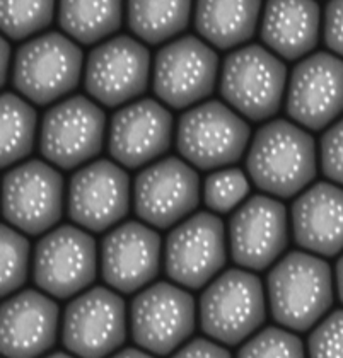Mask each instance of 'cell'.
<instances>
[{
    "mask_svg": "<svg viewBox=\"0 0 343 358\" xmlns=\"http://www.w3.org/2000/svg\"><path fill=\"white\" fill-rule=\"evenodd\" d=\"M292 236L298 246L316 256L343 251V186L316 182L292 205Z\"/></svg>",
    "mask_w": 343,
    "mask_h": 358,
    "instance_id": "cell-22",
    "label": "cell"
},
{
    "mask_svg": "<svg viewBox=\"0 0 343 358\" xmlns=\"http://www.w3.org/2000/svg\"><path fill=\"white\" fill-rule=\"evenodd\" d=\"M319 164L330 181L343 186V118L337 120L323 134L319 142Z\"/></svg>",
    "mask_w": 343,
    "mask_h": 358,
    "instance_id": "cell-33",
    "label": "cell"
},
{
    "mask_svg": "<svg viewBox=\"0 0 343 358\" xmlns=\"http://www.w3.org/2000/svg\"><path fill=\"white\" fill-rule=\"evenodd\" d=\"M321 10L316 0H268L261 17V40L286 60H299L318 46Z\"/></svg>",
    "mask_w": 343,
    "mask_h": 358,
    "instance_id": "cell-23",
    "label": "cell"
},
{
    "mask_svg": "<svg viewBox=\"0 0 343 358\" xmlns=\"http://www.w3.org/2000/svg\"><path fill=\"white\" fill-rule=\"evenodd\" d=\"M249 137L251 128L232 108L220 101H206L181 115L176 149L197 169H222L241 161Z\"/></svg>",
    "mask_w": 343,
    "mask_h": 358,
    "instance_id": "cell-3",
    "label": "cell"
},
{
    "mask_svg": "<svg viewBox=\"0 0 343 358\" xmlns=\"http://www.w3.org/2000/svg\"><path fill=\"white\" fill-rule=\"evenodd\" d=\"M7 58H10V46L6 40H2V84H6L7 80V69H9Z\"/></svg>",
    "mask_w": 343,
    "mask_h": 358,
    "instance_id": "cell-38",
    "label": "cell"
},
{
    "mask_svg": "<svg viewBox=\"0 0 343 358\" xmlns=\"http://www.w3.org/2000/svg\"><path fill=\"white\" fill-rule=\"evenodd\" d=\"M286 110L313 131L337 122L343 115V58L318 52L299 62L288 79Z\"/></svg>",
    "mask_w": 343,
    "mask_h": 358,
    "instance_id": "cell-16",
    "label": "cell"
},
{
    "mask_svg": "<svg viewBox=\"0 0 343 358\" xmlns=\"http://www.w3.org/2000/svg\"><path fill=\"white\" fill-rule=\"evenodd\" d=\"M227 262L224 222L210 212L183 220L166 239V273L178 285L198 290L212 282Z\"/></svg>",
    "mask_w": 343,
    "mask_h": 358,
    "instance_id": "cell-10",
    "label": "cell"
},
{
    "mask_svg": "<svg viewBox=\"0 0 343 358\" xmlns=\"http://www.w3.org/2000/svg\"><path fill=\"white\" fill-rule=\"evenodd\" d=\"M309 358H343V309L323 317L307 340Z\"/></svg>",
    "mask_w": 343,
    "mask_h": 358,
    "instance_id": "cell-32",
    "label": "cell"
},
{
    "mask_svg": "<svg viewBox=\"0 0 343 358\" xmlns=\"http://www.w3.org/2000/svg\"><path fill=\"white\" fill-rule=\"evenodd\" d=\"M130 176L115 162L101 159L80 167L69 185V217L79 227L104 232L130 210Z\"/></svg>",
    "mask_w": 343,
    "mask_h": 358,
    "instance_id": "cell-17",
    "label": "cell"
},
{
    "mask_svg": "<svg viewBox=\"0 0 343 358\" xmlns=\"http://www.w3.org/2000/svg\"><path fill=\"white\" fill-rule=\"evenodd\" d=\"M110 358H154L149 353L142 352V350H137V348H125L122 352L115 353V355L110 357Z\"/></svg>",
    "mask_w": 343,
    "mask_h": 358,
    "instance_id": "cell-37",
    "label": "cell"
},
{
    "mask_svg": "<svg viewBox=\"0 0 343 358\" xmlns=\"http://www.w3.org/2000/svg\"><path fill=\"white\" fill-rule=\"evenodd\" d=\"M267 290L272 317L284 328L304 333L333 306V273L313 252L292 251L272 268Z\"/></svg>",
    "mask_w": 343,
    "mask_h": 358,
    "instance_id": "cell-2",
    "label": "cell"
},
{
    "mask_svg": "<svg viewBox=\"0 0 343 358\" xmlns=\"http://www.w3.org/2000/svg\"><path fill=\"white\" fill-rule=\"evenodd\" d=\"M127 340V306L104 287L85 290L64 313L62 341L79 358H106Z\"/></svg>",
    "mask_w": 343,
    "mask_h": 358,
    "instance_id": "cell-13",
    "label": "cell"
},
{
    "mask_svg": "<svg viewBox=\"0 0 343 358\" xmlns=\"http://www.w3.org/2000/svg\"><path fill=\"white\" fill-rule=\"evenodd\" d=\"M287 87V69L279 57L260 45L237 48L220 70V94L229 106L251 122L279 113Z\"/></svg>",
    "mask_w": 343,
    "mask_h": 358,
    "instance_id": "cell-5",
    "label": "cell"
},
{
    "mask_svg": "<svg viewBox=\"0 0 343 358\" xmlns=\"http://www.w3.org/2000/svg\"><path fill=\"white\" fill-rule=\"evenodd\" d=\"M323 38L330 52L343 58V0H330L323 15Z\"/></svg>",
    "mask_w": 343,
    "mask_h": 358,
    "instance_id": "cell-34",
    "label": "cell"
},
{
    "mask_svg": "<svg viewBox=\"0 0 343 358\" xmlns=\"http://www.w3.org/2000/svg\"><path fill=\"white\" fill-rule=\"evenodd\" d=\"M237 358H306V352L294 333L267 328L241 346Z\"/></svg>",
    "mask_w": 343,
    "mask_h": 358,
    "instance_id": "cell-31",
    "label": "cell"
},
{
    "mask_svg": "<svg viewBox=\"0 0 343 358\" xmlns=\"http://www.w3.org/2000/svg\"><path fill=\"white\" fill-rule=\"evenodd\" d=\"M45 358H74V357L67 355V353H62V352H58V353H53V355H50V357H45Z\"/></svg>",
    "mask_w": 343,
    "mask_h": 358,
    "instance_id": "cell-39",
    "label": "cell"
},
{
    "mask_svg": "<svg viewBox=\"0 0 343 358\" xmlns=\"http://www.w3.org/2000/svg\"><path fill=\"white\" fill-rule=\"evenodd\" d=\"M335 283H337V294L340 302L343 303V255L338 259L337 268H335Z\"/></svg>",
    "mask_w": 343,
    "mask_h": 358,
    "instance_id": "cell-36",
    "label": "cell"
},
{
    "mask_svg": "<svg viewBox=\"0 0 343 358\" xmlns=\"http://www.w3.org/2000/svg\"><path fill=\"white\" fill-rule=\"evenodd\" d=\"M97 248L91 234L60 225L43 236L33 256V278L45 294L69 299L96 280Z\"/></svg>",
    "mask_w": 343,
    "mask_h": 358,
    "instance_id": "cell-11",
    "label": "cell"
},
{
    "mask_svg": "<svg viewBox=\"0 0 343 358\" xmlns=\"http://www.w3.org/2000/svg\"><path fill=\"white\" fill-rule=\"evenodd\" d=\"M29 241L13 225H2V295L14 294L28 280Z\"/></svg>",
    "mask_w": 343,
    "mask_h": 358,
    "instance_id": "cell-30",
    "label": "cell"
},
{
    "mask_svg": "<svg viewBox=\"0 0 343 358\" xmlns=\"http://www.w3.org/2000/svg\"><path fill=\"white\" fill-rule=\"evenodd\" d=\"M173 358H231V353L224 346L214 343V341L197 338L179 348Z\"/></svg>",
    "mask_w": 343,
    "mask_h": 358,
    "instance_id": "cell-35",
    "label": "cell"
},
{
    "mask_svg": "<svg viewBox=\"0 0 343 358\" xmlns=\"http://www.w3.org/2000/svg\"><path fill=\"white\" fill-rule=\"evenodd\" d=\"M106 115L84 96H72L45 113L40 152L50 164L64 171L85 164L103 150Z\"/></svg>",
    "mask_w": 343,
    "mask_h": 358,
    "instance_id": "cell-7",
    "label": "cell"
},
{
    "mask_svg": "<svg viewBox=\"0 0 343 358\" xmlns=\"http://www.w3.org/2000/svg\"><path fill=\"white\" fill-rule=\"evenodd\" d=\"M219 76V57L205 41L181 36L155 55L154 92L173 110L195 106L214 92Z\"/></svg>",
    "mask_w": 343,
    "mask_h": 358,
    "instance_id": "cell-12",
    "label": "cell"
},
{
    "mask_svg": "<svg viewBox=\"0 0 343 358\" xmlns=\"http://www.w3.org/2000/svg\"><path fill=\"white\" fill-rule=\"evenodd\" d=\"M161 236L140 222H125L101 244V275L122 294H134L154 282L161 270Z\"/></svg>",
    "mask_w": 343,
    "mask_h": 358,
    "instance_id": "cell-20",
    "label": "cell"
},
{
    "mask_svg": "<svg viewBox=\"0 0 343 358\" xmlns=\"http://www.w3.org/2000/svg\"><path fill=\"white\" fill-rule=\"evenodd\" d=\"M260 13L261 0H197L195 29L216 48L231 50L255 36Z\"/></svg>",
    "mask_w": 343,
    "mask_h": 358,
    "instance_id": "cell-24",
    "label": "cell"
},
{
    "mask_svg": "<svg viewBox=\"0 0 343 358\" xmlns=\"http://www.w3.org/2000/svg\"><path fill=\"white\" fill-rule=\"evenodd\" d=\"M2 111V167L21 162L33 152L38 115L28 101L6 92L0 103Z\"/></svg>",
    "mask_w": 343,
    "mask_h": 358,
    "instance_id": "cell-27",
    "label": "cell"
},
{
    "mask_svg": "<svg viewBox=\"0 0 343 358\" xmlns=\"http://www.w3.org/2000/svg\"><path fill=\"white\" fill-rule=\"evenodd\" d=\"M200 203V178L188 162L166 157L139 173L134 182V208L139 219L155 229L185 220Z\"/></svg>",
    "mask_w": 343,
    "mask_h": 358,
    "instance_id": "cell-15",
    "label": "cell"
},
{
    "mask_svg": "<svg viewBox=\"0 0 343 358\" xmlns=\"http://www.w3.org/2000/svg\"><path fill=\"white\" fill-rule=\"evenodd\" d=\"M83 50L60 33H46L18 50L13 84L22 97L46 106L70 94L83 73Z\"/></svg>",
    "mask_w": 343,
    "mask_h": 358,
    "instance_id": "cell-6",
    "label": "cell"
},
{
    "mask_svg": "<svg viewBox=\"0 0 343 358\" xmlns=\"http://www.w3.org/2000/svg\"><path fill=\"white\" fill-rule=\"evenodd\" d=\"M57 302L36 290H22L2 303L0 350L6 358H38L53 348L58 333Z\"/></svg>",
    "mask_w": 343,
    "mask_h": 358,
    "instance_id": "cell-21",
    "label": "cell"
},
{
    "mask_svg": "<svg viewBox=\"0 0 343 358\" xmlns=\"http://www.w3.org/2000/svg\"><path fill=\"white\" fill-rule=\"evenodd\" d=\"M149 79V50L130 36H115L96 46L84 70L85 91L106 108L122 106L142 96Z\"/></svg>",
    "mask_w": 343,
    "mask_h": 358,
    "instance_id": "cell-14",
    "label": "cell"
},
{
    "mask_svg": "<svg viewBox=\"0 0 343 358\" xmlns=\"http://www.w3.org/2000/svg\"><path fill=\"white\" fill-rule=\"evenodd\" d=\"M64 176L46 162H22L4 176V219L24 234L38 236L55 227L64 213Z\"/></svg>",
    "mask_w": 343,
    "mask_h": 358,
    "instance_id": "cell-8",
    "label": "cell"
},
{
    "mask_svg": "<svg viewBox=\"0 0 343 358\" xmlns=\"http://www.w3.org/2000/svg\"><path fill=\"white\" fill-rule=\"evenodd\" d=\"M174 120L167 108L154 99L127 104L113 115L108 131V150L128 169L150 164L169 150Z\"/></svg>",
    "mask_w": 343,
    "mask_h": 358,
    "instance_id": "cell-19",
    "label": "cell"
},
{
    "mask_svg": "<svg viewBox=\"0 0 343 358\" xmlns=\"http://www.w3.org/2000/svg\"><path fill=\"white\" fill-rule=\"evenodd\" d=\"M55 0H0V26L6 36L22 41L53 21Z\"/></svg>",
    "mask_w": 343,
    "mask_h": 358,
    "instance_id": "cell-28",
    "label": "cell"
},
{
    "mask_svg": "<svg viewBox=\"0 0 343 358\" xmlns=\"http://www.w3.org/2000/svg\"><path fill=\"white\" fill-rule=\"evenodd\" d=\"M267 317L263 283L251 271H224L200 297V326L206 336L236 346L260 329Z\"/></svg>",
    "mask_w": 343,
    "mask_h": 358,
    "instance_id": "cell-4",
    "label": "cell"
},
{
    "mask_svg": "<svg viewBox=\"0 0 343 358\" xmlns=\"http://www.w3.org/2000/svg\"><path fill=\"white\" fill-rule=\"evenodd\" d=\"M193 0H127L128 28L149 45L169 41L186 29Z\"/></svg>",
    "mask_w": 343,
    "mask_h": 358,
    "instance_id": "cell-26",
    "label": "cell"
},
{
    "mask_svg": "<svg viewBox=\"0 0 343 358\" xmlns=\"http://www.w3.org/2000/svg\"><path fill=\"white\" fill-rule=\"evenodd\" d=\"M249 193L246 174L236 167L214 171L204 182V201L214 213H229L239 207Z\"/></svg>",
    "mask_w": 343,
    "mask_h": 358,
    "instance_id": "cell-29",
    "label": "cell"
},
{
    "mask_svg": "<svg viewBox=\"0 0 343 358\" xmlns=\"http://www.w3.org/2000/svg\"><path fill=\"white\" fill-rule=\"evenodd\" d=\"M288 246V215L282 201L256 194L229 220V249L234 263L261 271L272 266Z\"/></svg>",
    "mask_w": 343,
    "mask_h": 358,
    "instance_id": "cell-18",
    "label": "cell"
},
{
    "mask_svg": "<svg viewBox=\"0 0 343 358\" xmlns=\"http://www.w3.org/2000/svg\"><path fill=\"white\" fill-rule=\"evenodd\" d=\"M195 322L193 295L167 282L144 289L130 307L132 338L140 348L159 357L185 343L193 334Z\"/></svg>",
    "mask_w": 343,
    "mask_h": 358,
    "instance_id": "cell-9",
    "label": "cell"
},
{
    "mask_svg": "<svg viewBox=\"0 0 343 358\" xmlns=\"http://www.w3.org/2000/svg\"><path fill=\"white\" fill-rule=\"evenodd\" d=\"M246 169L261 192L276 198L295 196L318 173L314 138L287 120L268 122L251 140Z\"/></svg>",
    "mask_w": 343,
    "mask_h": 358,
    "instance_id": "cell-1",
    "label": "cell"
},
{
    "mask_svg": "<svg viewBox=\"0 0 343 358\" xmlns=\"http://www.w3.org/2000/svg\"><path fill=\"white\" fill-rule=\"evenodd\" d=\"M123 0H60L58 24L72 40L94 45L122 26Z\"/></svg>",
    "mask_w": 343,
    "mask_h": 358,
    "instance_id": "cell-25",
    "label": "cell"
}]
</instances>
